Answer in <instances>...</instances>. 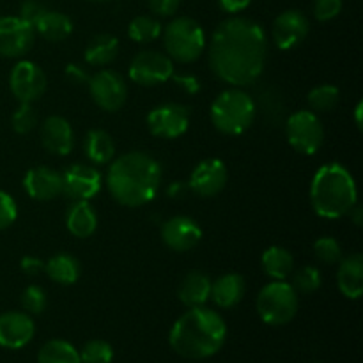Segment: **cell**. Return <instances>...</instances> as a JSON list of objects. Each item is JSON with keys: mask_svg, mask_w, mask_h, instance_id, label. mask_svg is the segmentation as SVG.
<instances>
[{"mask_svg": "<svg viewBox=\"0 0 363 363\" xmlns=\"http://www.w3.org/2000/svg\"><path fill=\"white\" fill-rule=\"evenodd\" d=\"M266 53L268 41L261 25L248 18H229L213 32L209 66L220 80L243 87L261 77Z\"/></svg>", "mask_w": 363, "mask_h": 363, "instance_id": "6da1fadb", "label": "cell"}, {"mask_svg": "<svg viewBox=\"0 0 363 363\" xmlns=\"http://www.w3.org/2000/svg\"><path fill=\"white\" fill-rule=\"evenodd\" d=\"M162 165L145 152H126L110 165L106 186L110 195L126 208H140L156 197L162 184Z\"/></svg>", "mask_w": 363, "mask_h": 363, "instance_id": "7a4b0ae2", "label": "cell"}, {"mask_svg": "<svg viewBox=\"0 0 363 363\" xmlns=\"http://www.w3.org/2000/svg\"><path fill=\"white\" fill-rule=\"evenodd\" d=\"M227 339V325L206 305L181 315L170 330V347L186 360H206L218 353Z\"/></svg>", "mask_w": 363, "mask_h": 363, "instance_id": "3957f363", "label": "cell"}, {"mask_svg": "<svg viewBox=\"0 0 363 363\" xmlns=\"http://www.w3.org/2000/svg\"><path fill=\"white\" fill-rule=\"evenodd\" d=\"M311 202L323 218H342L358 202L357 183L346 167L326 163L315 172L311 184Z\"/></svg>", "mask_w": 363, "mask_h": 363, "instance_id": "277c9868", "label": "cell"}, {"mask_svg": "<svg viewBox=\"0 0 363 363\" xmlns=\"http://www.w3.org/2000/svg\"><path fill=\"white\" fill-rule=\"evenodd\" d=\"M255 103L247 92L229 89L211 105V123L223 135H243L254 124Z\"/></svg>", "mask_w": 363, "mask_h": 363, "instance_id": "5b68a950", "label": "cell"}, {"mask_svg": "<svg viewBox=\"0 0 363 363\" xmlns=\"http://www.w3.org/2000/svg\"><path fill=\"white\" fill-rule=\"evenodd\" d=\"M163 45L170 59L181 64H190L204 53L206 35L197 21L181 16L165 27Z\"/></svg>", "mask_w": 363, "mask_h": 363, "instance_id": "8992f818", "label": "cell"}, {"mask_svg": "<svg viewBox=\"0 0 363 363\" xmlns=\"http://www.w3.org/2000/svg\"><path fill=\"white\" fill-rule=\"evenodd\" d=\"M298 294L286 280H273L266 284L257 296V314L266 325L284 326L294 319L298 312Z\"/></svg>", "mask_w": 363, "mask_h": 363, "instance_id": "52a82bcc", "label": "cell"}, {"mask_svg": "<svg viewBox=\"0 0 363 363\" xmlns=\"http://www.w3.org/2000/svg\"><path fill=\"white\" fill-rule=\"evenodd\" d=\"M286 133L289 145L300 155H315L325 142V130L311 110H300L287 119Z\"/></svg>", "mask_w": 363, "mask_h": 363, "instance_id": "ba28073f", "label": "cell"}, {"mask_svg": "<svg viewBox=\"0 0 363 363\" xmlns=\"http://www.w3.org/2000/svg\"><path fill=\"white\" fill-rule=\"evenodd\" d=\"M174 74V60L165 53L144 50L130 64V78L144 87L165 84Z\"/></svg>", "mask_w": 363, "mask_h": 363, "instance_id": "9c48e42d", "label": "cell"}, {"mask_svg": "<svg viewBox=\"0 0 363 363\" xmlns=\"http://www.w3.org/2000/svg\"><path fill=\"white\" fill-rule=\"evenodd\" d=\"M89 92L96 105L106 112H117L126 103L128 89L123 77L116 71L103 69L98 71L92 78H89Z\"/></svg>", "mask_w": 363, "mask_h": 363, "instance_id": "30bf717a", "label": "cell"}, {"mask_svg": "<svg viewBox=\"0 0 363 363\" xmlns=\"http://www.w3.org/2000/svg\"><path fill=\"white\" fill-rule=\"evenodd\" d=\"M190 126V110L179 103H165L156 106L147 116V128L155 137L177 138Z\"/></svg>", "mask_w": 363, "mask_h": 363, "instance_id": "8fae6325", "label": "cell"}, {"mask_svg": "<svg viewBox=\"0 0 363 363\" xmlns=\"http://www.w3.org/2000/svg\"><path fill=\"white\" fill-rule=\"evenodd\" d=\"M9 87L20 103H34L46 91V77L38 64L20 60L9 74Z\"/></svg>", "mask_w": 363, "mask_h": 363, "instance_id": "7c38bea8", "label": "cell"}, {"mask_svg": "<svg viewBox=\"0 0 363 363\" xmlns=\"http://www.w3.org/2000/svg\"><path fill=\"white\" fill-rule=\"evenodd\" d=\"M35 28L20 16H0V55L16 59L34 45Z\"/></svg>", "mask_w": 363, "mask_h": 363, "instance_id": "4fadbf2b", "label": "cell"}, {"mask_svg": "<svg viewBox=\"0 0 363 363\" xmlns=\"http://www.w3.org/2000/svg\"><path fill=\"white\" fill-rule=\"evenodd\" d=\"M101 174L87 165H71L62 174V194L73 202L91 201L101 190Z\"/></svg>", "mask_w": 363, "mask_h": 363, "instance_id": "5bb4252c", "label": "cell"}, {"mask_svg": "<svg viewBox=\"0 0 363 363\" xmlns=\"http://www.w3.org/2000/svg\"><path fill=\"white\" fill-rule=\"evenodd\" d=\"M308 25L307 16L298 9L284 11L279 14L273 23V41H275L277 48L280 50H293L296 48L300 43L308 34Z\"/></svg>", "mask_w": 363, "mask_h": 363, "instance_id": "9a60e30c", "label": "cell"}, {"mask_svg": "<svg viewBox=\"0 0 363 363\" xmlns=\"http://www.w3.org/2000/svg\"><path fill=\"white\" fill-rule=\"evenodd\" d=\"M162 240L170 250L188 252L202 240V229L190 216H174L163 223Z\"/></svg>", "mask_w": 363, "mask_h": 363, "instance_id": "2e32d148", "label": "cell"}, {"mask_svg": "<svg viewBox=\"0 0 363 363\" xmlns=\"http://www.w3.org/2000/svg\"><path fill=\"white\" fill-rule=\"evenodd\" d=\"M225 163L216 158L204 160L195 167L190 176V188L199 197H215L227 184Z\"/></svg>", "mask_w": 363, "mask_h": 363, "instance_id": "e0dca14e", "label": "cell"}, {"mask_svg": "<svg viewBox=\"0 0 363 363\" xmlns=\"http://www.w3.org/2000/svg\"><path fill=\"white\" fill-rule=\"evenodd\" d=\"M35 325L27 312L0 314V346L6 350H20L34 339Z\"/></svg>", "mask_w": 363, "mask_h": 363, "instance_id": "ac0fdd59", "label": "cell"}, {"mask_svg": "<svg viewBox=\"0 0 363 363\" xmlns=\"http://www.w3.org/2000/svg\"><path fill=\"white\" fill-rule=\"evenodd\" d=\"M23 188L34 201H52L62 195V174L48 167H34L25 174Z\"/></svg>", "mask_w": 363, "mask_h": 363, "instance_id": "d6986e66", "label": "cell"}, {"mask_svg": "<svg viewBox=\"0 0 363 363\" xmlns=\"http://www.w3.org/2000/svg\"><path fill=\"white\" fill-rule=\"evenodd\" d=\"M41 142L46 151L57 156H66L74 147V133L71 124L64 117L52 116L43 123Z\"/></svg>", "mask_w": 363, "mask_h": 363, "instance_id": "ffe728a7", "label": "cell"}, {"mask_svg": "<svg viewBox=\"0 0 363 363\" xmlns=\"http://www.w3.org/2000/svg\"><path fill=\"white\" fill-rule=\"evenodd\" d=\"M340 293L350 300H358L363 294V255L351 254L350 257L340 259L339 273H337Z\"/></svg>", "mask_w": 363, "mask_h": 363, "instance_id": "44dd1931", "label": "cell"}, {"mask_svg": "<svg viewBox=\"0 0 363 363\" xmlns=\"http://www.w3.org/2000/svg\"><path fill=\"white\" fill-rule=\"evenodd\" d=\"M211 279L201 272H191L188 273L179 284L177 289V298L181 303L188 308L202 307L208 303L209 296H211Z\"/></svg>", "mask_w": 363, "mask_h": 363, "instance_id": "7402d4cb", "label": "cell"}, {"mask_svg": "<svg viewBox=\"0 0 363 363\" xmlns=\"http://www.w3.org/2000/svg\"><path fill=\"white\" fill-rule=\"evenodd\" d=\"M247 284L245 279L238 273H227L222 275L215 284H211V300L218 305L220 308H233L243 300Z\"/></svg>", "mask_w": 363, "mask_h": 363, "instance_id": "603a6c76", "label": "cell"}, {"mask_svg": "<svg viewBox=\"0 0 363 363\" xmlns=\"http://www.w3.org/2000/svg\"><path fill=\"white\" fill-rule=\"evenodd\" d=\"M66 227L74 238H84L92 236L98 227V215L89 204V201H77L69 208L66 215Z\"/></svg>", "mask_w": 363, "mask_h": 363, "instance_id": "cb8c5ba5", "label": "cell"}, {"mask_svg": "<svg viewBox=\"0 0 363 363\" xmlns=\"http://www.w3.org/2000/svg\"><path fill=\"white\" fill-rule=\"evenodd\" d=\"M35 32L46 41L60 43L67 39L73 32V21L67 14L59 13V11H46L41 20L35 23Z\"/></svg>", "mask_w": 363, "mask_h": 363, "instance_id": "d4e9b609", "label": "cell"}, {"mask_svg": "<svg viewBox=\"0 0 363 363\" xmlns=\"http://www.w3.org/2000/svg\"><path fill=\"white\" fill-rule=\"evenodd\" d=\"M262 269L273 280H287L294 272V257L282 247H269L262 254Z\"/></svg>", "mask_w": 363, "mask_h": 363, "instance_id": "484cf974", "label": "cell"}, {"mask_svg": "<svg viewBox=\"0 0 363 363\" xmlns=\"http://www.w3.org/2000/svg\"><path fill=\"white\" fill-rule=\"evenodd\" d=\"M45 272L53 282L60 284V286H71L80 277L82 268L77 257L69 254H57L45 262Z\"/></svg>", "mask_w": 363, "mask_h": 363, "instance_id": "4316f807", "label": "cell"}, {"mask_svg": "<svg viewBox=\"0 0 363 363\" xmlns=\"http://www.w3.org/2000/svg\"><path fill=\"white\" fill-rule=\"evenodd\" d=\"M119 53V39L112 34H99L89 41L85 48V60L91 66H106Z\"/></svg>", "mask_w": 363, "mask_h": 363, "instance_id": "83f0119b", "label": "cell"}, {"mask_svg": "<svg viewBox=\"0 0 363 363\" xmlns=\"http://www.w3.org/2000/svg\"><path fill=\"white\" fill-rule=\"evenodd\" d=\"M84 149L87 158L96 165H106L116 155V144L112 137L103 130L89 131L85 137Z\"/></svg>", "mask_w": 363, "mask_h": 363, "instance_id": "f1b7e54d", "label": "cell"}, {"mask_svg": "<svg viewBox=\"0 0 363 363\" xmlns=\"http://www.w3.org/2000/svg\"><path fill=\"white\" fill-rule=\"evenodd\" d=\"M38 363H82L80 353L71 342L62 339L48 340L39 350Z\"/></svg>", "mask_w": 363, "mask_h": 363, "instance_id": "f546056e", "label": "cell"}, {"mask_svg": "<svg viewBox=\"0 0 363 363\" xmlns=\"http://www.w3.org/2000/svg\"><path fill=\"white\" fill-rule=\"evenodd\" d=\"M163 27L160 23V20L152 16H137L131 20L130 27H128V35H130L131 41L135 43H151L155 39H158L162 35Z\"/></svg>", "mask_w": 363, "mask_h": 363, "instance_id": "4dcf8cb0", "label": "cell"}, {"mask_svg": "<svg viewBox=\"0 0 363 363\" xmlns=\"http://www.w3.org/2000/svg\"><path fill=\"white\" fill-rule=\"evenodd\" d=\"M307 99L311 108H314L315 112H330L339 103L340 91L335 85H318L308 92Z\"/></svg>", "mask_w": 363, "mask_h": 363, "instance_id": "1f68e13d", "label": "cell"}, {"mask_svg": "<svg viewBox=\"0 0 363 363\" xmlns=\"http://www.w3.org/2000/svg\"><path fill=\"white\" fill-rule=\"evenodd\" d=\"M113 360V350L106 340H89L80 351L82 363H110Z\"/></svg>", "mask_w": 363, "mask_h": 363, "instance_id": "d6a6232c", "label": "cell"}, {"mask_svg": "<svg viewBox=\"0 0 363 363\" xmlns=\"http://www.w3.org/2000/svg\"><path fill=\"white\" fill-rule=\"evenodd\" d=\"M321 272L314 266H303L298 272H294L293 275V284L291 286L294 287V291H300V293L311 294L315 293V291L321 287Z\"/></svg>", "mask_w": 363, "mask_h": 363, "instance_id": "836d02e7", "label": "cell"}, {"mask_svg": "<svg viewBox=\"0 0 363 363\" xmlns=\"http://www.w3.org/2000/svg\"><path fill=\"white\" fill-rule=\"evenodd\" d=\"M314 255L323 264H337L342 259V247L335 238H319L314 243Z\"/></svg>", "mask_w": 363, "mask_h": 363, "instance_id": "e575fe53", "label": "cell"}, {"mask_svg": "<svg viewBox=\"0 0 363 363\" xmlns=\"http://www.w3.org/2000/svg\"><path fill=\"white\" fill-rule=\"evenodd\" d=\"M35 124H38V113L32 103H20L13 116V130L20 135H27L34 130Z\"/></svg>", "mask_w": 363, "mask_h": 363, "instance_id": "d590c367", "label": "cell"}, {"mask_svg": "<svg viewBox=\"0 0 363 363\" xmlns=\"http://www.w3.org/2000/svg\"><path fill=\"white\" fill-rule=\"evenodd\" d=\"M46 303H48V298H46L45 289L39 286H28L21 294V305L28 314H41L46 308Z\"/></svg>", "mask_w": 363, "mask_h": 363, "instance_id": "8d00e7d4", "label": "cell"}, {"mask_svg": "<svg viewBox=\"0 0 363 363\" xmlns=\"http://www.w3.org/2000/svg\"><path fill=\"white\" fill-rule=\"evenodd\" d=\"M18 218V206L9 194L0 190V230L13 225Z\"/></svg>", "mask_w": 363, "mask_h": 363, "instance_id": "74e56055", "label": "cell"}, {"mask_svg": "<svg viewBox=\"0 0 363 363\" xmlns=\"http://www.w3.org/2000/svg\"><path fill=\"white\" fill-rule=\"evenodd\" d=\"M342 11V0H315L314 16L319 21H330L337 18Z\"/></svg>", "mask_w": 363, "mask_h": 363, "instance_id": "f35d334b", "label": "cell"}, {"mask_svg": "<svg viewBox=\"0 0 363 363\" xmlns=\"http://www.w3.org/2000/svg\"><path fill=\"white\" fill-rule=\"evenodd\" d=\"M46 11L48 9L45 7V4L39 2V0H25V2L20 6V14H18V16H20L23 21H27L28 25L35 27V23L41 20V16L46 13Z\"/></svg>", "mask_w": 363, "mask_h": 363, "instance_id": "ab89813d", "label": "cell"}, {"mask_svg": "<svg viewBox=\"0 0 363 363\" xmlns=\"http://www.w3.org/2000/svg\"><path fill=\"white\" fill-rule=\"evenodd\" d=\"M147 2L156 16H172L179 9L181 0H147Z\"/></svg>", "mask_w": 363, "mask_h": 363, "instance_id": "60d3db41", "label": "cell"}, {"mask_svg": "<svg viewBox=\"0 0 363 363\" xmlns=\"http://www.w3.org/2000/svg\"><path fill=\"white\" fill-rule=\"evenodd\" d=\"M170 78H172L179 87H183L184 91L190 92V94H197V92L201 91V84H199L197 78L191 77V74H172Z\"/></svg>", "mask_w": 363, "mask_h": 363, "instance_id": "b9f144b4", "label": "cell"}, {"mask_svg": "<svg viewBox=\"0 0 363 363\" xmlns=\"http://www.w3.org/2000/svg\"><path fill=\"white\" fill-rule=\"evenodd\" d=\"M20 266H21V272L27 273V275H30V277L39 275V273L45 272V262L38 257H30V255H27V257L21 259Z\"/></svg>", "mask_w": 363, "mask_h": 363, "instance_id": "7bdbcfd3", "label": "cell"}, {"mask_svg": "<svg viewBox=\"0 0 363 363\" xmlns=\"http://www.w3.org/2000/svg\"><path fill=\"white\" fill-rule=\"evenodd\" d=\"M220 7L227 13H240V11L247 9L252 4V0H218Z\"/></svg>", "mask_w": 363, "mask_h": 363, "instance_id": "ee69618b", "label": "cell"}, {"mask_svg": "<svg viewBox=\"0 0 363 363\" xmlns=\"http://www.w3.org/2000/svg\"><path fill=\"white\" fill-rule=\"evenodd\" d=\"M66 77L69 78V82H73V84H85V82H89L87 73H85L82 67L74 66V64H69V66L66 67Z\"/></svg>", "mask_w": 363, "mask_h": 363, "instance_id": "f6af8a7d", "label": "cell"}, {"mask_svg": "<svg viewBox=\"0 0 363 363\" xmlns=\"http://www.w3.org/2000/svg\"><path fill=\"white\" fill-rule=\"evenodd\" d=\"M350 216L353 218L354 225H357V227L362 225V208H360V206H358V204L354 206V208L350 211Z\"/></svg>", "mask_w": 363, "mask_h": 363, "instance_id": "bcb514c9", "label": "cell"}, {"mask_svg": "<svg viewBox=\"0 0 363 363\" xmlns=\"http://www.w3.org/2000/svg\"><path fill=\"white\" fill-rule=\"evenodd\" d=\"M362 112H363V103L358 101L357 108H354V123H357V126L362 130Z\"/></svg>", "mask_w": 363, "mask_h": 363, "instance_id": "7dc6e473", "label": "cell"}, {"mask_svg": "<svg viewBox=\"0 0 363 363\" xmlns=\"http://www.w3.org/2000/svg\"><path fill=\"white\" fill-rule=\"evenodd\" d=\"M89 2H108V0H89Z\"/></svg>", "mask_w": 363, "mask_h": 363, "instance_id": "c3c4849f", "label": "cell"}]
</instances>
